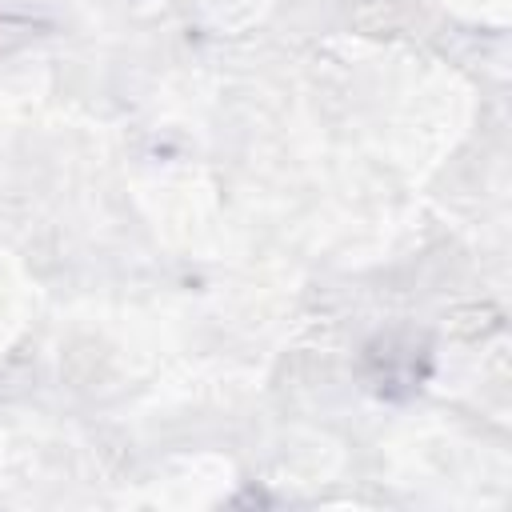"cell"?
Here are the masks:
<instances>
[{"label": "cell", "mask_w": 512, "mask_h": 512, "mask_svg": "<svg viewBox=\"0 0 512 512\" xmlns=\"http://www.w3.org/2000/svg\"><path fill=\"white\" fill-rule=\"evenodd\" d=\"M36 36H40V20L20 16V12H0V56L32 44Z\"/></svg>", "instance_id": "obj_1"}]
</instances>
